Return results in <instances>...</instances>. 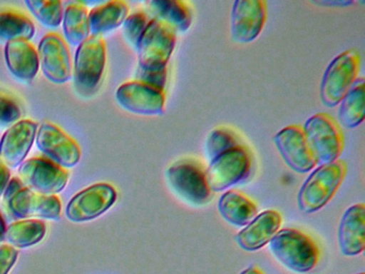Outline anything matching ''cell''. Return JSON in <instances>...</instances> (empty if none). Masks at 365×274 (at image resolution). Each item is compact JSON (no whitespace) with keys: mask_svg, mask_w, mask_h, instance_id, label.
Here are the masks:
<instances>
[{"mask_svg":"<svg viewBox=\"0 0 365 274\" xmlns=\"http://www.w3.org/2000/svg\"><path fill=\"white\" fill-rule=\"evenodd\" d=\"M268 244L273 256L292 271L307 273L319 263L317 242L299 229H279Z\"/></svg>","mask_w":365,"mask_h":274,"instance_id":"obj_1","label":"cell"},{"mask_svg":"<svg viewBox=\"0 0 365 274\" xmlns=\"http://www.w3.org/2000/svg\"><path fill=\"white\" fill-rule=\"evenodd\" d=\"M346 173L347 167L341 160L314 168L299 190L297 196L299 210L312 214L322 209L343 183Z\"/></svg>","mask_w":365,"mask_h":274,"instance_id":"obj_2","label":"cell"},{"mask_svg":"<svg viewBox=\"0 0 365 274\" xmlns=\"http://www.w3.org/2000/svg\"><path fill=\"white\" fill-rule=\"evenodd\" d=\"M170 191L193 207H202L212 199L206 179V168L194 158H180L165 171Z\"/></svg>","mask_w":365,"mask_h":274,"instance_id":"obj_3","label":"cell"},{"mask_svg":"<svg viewBox=\"0 0 365 274\" xmlns=\"http://www.w3.org/2000/svg\"><path fill=\"white\" fill-rule=\"evenodd\" d=\"M177 32L164 21L151 17L138 43V71L160 72L168 68L176 46Z\"/></svg>","mask_w":365,"mask_h":274,"instance_id":"obj_4","label":"cell"},{"mask_svg":"<svg viewBox=\"0 0 365 274\" xmlns=\"http://www.w3.org/2000/svg\"><path fill=\"white\" fill-rule=\"evenodd\" d=\"M302 130L316 166L339 160L343 151L344 135L331 116L315 113L305 121Z\"/></svg>","mask_w":365,"mask_h":274,"instance_id":"obj_5","label":"cell"},{"mask_svg":"<svg viewBox=\"0 0 365 274\" xmlns=\"http://www.w3.org/2000/svg\"><path fill=\"white\" fill-rule=\"evenodd\" d=\"M253 156L247 146L227 150L209 162L206 179L211 192H223L245 181L252 171Z\"/></svg>","mask_w":365,"mask_h":274,"instance_id":"obj_6","label":"cell"},{"mask_svg":"<svg viewBox=\"0 0 365 274\" xmlns=\"http://www.w3.org/2000/svg\"><path fill=\"white\" fill-rule=\"evenodd\" d=\"M360 56L354 49H348L335 56L327 66L320 83L319 96L322 105L337 106L352 83L358 78Z\"/></svg>","mask_w":365,"mask_h":274,"instance_id":"obj_7","label":"cell"},{"mask_svg":"<svg viewBox=\"0 0 365 274\" xmlns=\"http://www.w3.org/2000/svg\"><path fill=\"white\" fill-rule=\"evenodd\" d=\"M106 62V46L101 36L91 34L80 46L74 59V83L82 96H91L99 87Z\"/></svg>","mask_w":365,"mask_h":274,"instance_id":"obj_8","label":"cell"},{"mask_svg":"<svg viewBox=\"0 0 365 274\" xmlns=\"http://www.w3.org/2000/svg\"><path fill=\"white\" fill-rule=\"evenodd\" d=\"M38 149L55 164L63 168H72L80 162V146L61 128L48 121L38 126L36 136Z\"/></svg>","mask_w":365,"mask_h":274,"instance_id":"obj_9","label":"cell"},{"mask_svg":"<svg viewBox=\"0 0 365 274\" xmlns=\"http://www.w3.org/2000/svg\"><path fill=\"white\" fill-rule=\"evenodd\" d=\"M21 180L26 188L43 195L63 192L69 181V173L46 158H33L20 166Z\"/></svg>","mask_w":365,"mask_h":274,"instance_id":"obj_10","label":"cell"},{"mask_svg":"<svg viewBox=\"0 0 365 274\" xmlns=\"http://www.w3.org/2000/svg\"><path fill=\"white\" fill-rule=\"evenodd\" d=\"M118 104L129 113L140 116H161L165 111V90L140 81L123 83L116 91Z\"/></svg>","mask_w":365,"mask_h":274,"instance_id":"obj_11","label":"cell"},{"mask_svg":"<svg viewBox=\"0 0 365 274\" xmlns=\"http://www.w3.org/2000/svg\"><path fill=\"white\" fill-rule=\"evenodd\" d=\"M116 201L114 186L108 183L93 184L72 197L66 214L71 222H87L108 211Z\"/></svg>","mask_w":365,"mask_h":274,"instance_id":"obj_12","label":"cell"},{"mask_svg":"<svg viewBox=\"0 0 365 274\" xmlns=\"http://www.w3.org/2000/svg\"><path fill=\"white\" fill-rule=\"evenodd\" d=\"M267 19L262 0H237L230 13V34L234 42L247 44L258 38Z\"/></svg>","mask_w":365,"mask_h":274,"instance_id":"obj_13","label":"cell"},{"mask_svg":"<svg viewBox=\"0 0 365 274\" xmlns=\"http://www.w3.org/2000/svg\"><path fill=\"white\" fill-rule=\"evenodd\" d=\"M38 59L44 76L54 83H65L72 77L71 55L65 40L57 34H48L40 41Z\"/></svg>","mask_w":365,"mask_h":274,"instance_id":"obj_14","label":"cell"},{"mask_svg":"<svg viewBox=\"0 0 365 274\" xmlns=\"http://www.w3.org/2000/svg\"><path fill=\"white\" fill-rule=\"evenodd\" d=\"M275 148L286 165L297 173H307L316 167L303 134L302 126H288L273 137Z\"/></svg>","mask_w":365,"mask_h":274,"instance_id":"obj_15","label":"cell"},{"mask_svg":"<svg viewBox=\"0 0 365 274\" xmlns=\"http://www.w3.org/2000/svg\"><path fill=\"white\" fill-rule=\"evenodd\" d=\"M7 206L14 216L25 220H58L61 216V203L56 195L39 194L25 186L7 201Z\"/></svg>","mask_w":365,"mask_h":274,"instance_id":"obj_16","label":"cell"},{"mask_svg":"<svg viewBox=\"0 0 365 274\" xmlns=\"http://www.w3.org/2000/svg\"><path fill=\"white\" fill-rule=\"evenodd\" d=\"M38 126L31 120H20L6 131L0 141V158L9 168L24 163L35 143Z\"/></svg>","mask_w":365,"mask_h":274,"instance_id":"obj_17","label":"cell"},{"mask_svg":"<svg viewBox=\"0 0 365 274\" xmlns=\"http://www.w3.org/2000/svg\"><path fill=\"white\" fill-rule=\"evenodd\" d=\"M281 225L282 215L279 211L264 210L235 235V241L241 250L255 252L270 242Z\"/></svg>","mask_w":365,"mask_h":274,"instance_id":"obj_18","label":"cell"},{"mask_svg":"<svg viewBox=\"0 0 365 274\" xmlns=\"http://www.w3.org/2000/svg\"><path fill=\"white\" fill-rule=\"evenodd\" d=\"M339 250L345 256H356L365 248V206L356 203L345 210L337 230Z\"/></svg>","mask_w":365,"mask_h":274,"instance_id":"obj_19","label":"cell"},{"mask_svg":"<svg viewBox=\"0 0 365 274\" xmlns=\"http://www.w3.org/2000/svg\"><path fill=\"white\" fill-rule=\"evenodd\" d=\"M5 59L12 75L24 83L34 81L39 71L38 53L29 41L14 40L7 42Z\"/></svg>","mask_w":365,"mask_h":274,"instance_id":"obj_20","label":"cell"},{"mask_svg":"<svg viewBox=\"0 0 365 274\" xmlns=\"http://www.w3.org/2000/svg\"><path fill=\"white\" fill-rule=\"evenodd\" d=\"M220 215L228 224L245 227L257 215V206L240 191L227 190L217 203Z\"/></svg>","mask_w":365,"mask_h":274,"instance_id":"obj_21","label":"cell"},{"mask_svg":"<svg viewBox=\"0 0 365 274\" xmlns=\"http://www.w3.org/2000/svg\"><path fill=\"white\" fill-rule=\"evenodd\" d=\"M153 19L170 25L176 32H187L193 21V13L189 4L180 0H153L147 2Z\"/></svg>","mask_w":365,"mask_h":274,"instance_id":"obj_22","label":"cell"},{"mask_svg":"<svg viewBox=\"0 0 365 274\" xmlns=\"http://www.w3.org/2000/svg\"><path fill=\"white\" fill-rule=\"evenodd\" d=\"M129 16V6L125 1H108L95 6L88 13L91 32L101 36L117 29Z\"/></svg>","mask_w":365,"mask_h":274,"instance_id":"obj_23","label":"cell"},{"mask_svg":"<svg viewBox=\"0 0 365 274\" xmlns=\"http://www.w3.org/2000/svg\"><path fill=\"white\" fill-rule=\"evenodd\" d=\"M365 81L356 78L339 102V121L344 128H354L364 120Z\"/></svg>","mask_w":365,"mask_h":274,"instance_id":"obj_24","label":"cell"},{"mask_svg":"<svg viewBox=\"0 0 365 274\" xmlns=\"http://www.w3.org/2000/svg\"><path fill=\"white\" fill-rule=\"evenodd\" d=\"M63 34L72 46H80L91 34L88 11L83 2H71L63 12Z\"/></svg>","mask_w":365,"mask_h":274,"instance_id":"obj_25","label":"cell"},{"mask_svg":"<svg viewBox=\"0 0 365 274\" xmlns=\"http://www.w3.org/2000/svg\"><path fill=\"white\" fill-rule=\"evenodd\" d=\"M46 235V223L31 218L12 223L6 230L5 240L14 248H25L39 243Z\"/></svg>","mask_w":365,"mask_h":274,"instance_id":"obj_26","label":"cell"},{"mask_svg":"<svg viewBox=\"0 0 365 274\" xmlns=\"http://www.w3.org/2000/svg\"><path fill=\"white\" fill-rule=\"evenodd\" d=\"M35 31L33 21L22 12L11 9L0 11V41H29Z\"/></svg>","mask_w":365,"mask_h":274,"instance_id":"obj_27","label":"cell"},{"mask_svg":"<svg viewBox=\"0 0 365 274\" xmlns=\"http://www.w3.org/2000/svg\"><path fill=\"white\" fill-rule=\"evenodd\" d=\"M241 145L238 135L227 128H217L211 131L205 141V154L210 162L220 154Z\"/></svg>","mask_w":365,"mask_h":274,"instance_id":"obj_28","label":"cell"},{"mask_svg":"<svg viewBox=\"0 0 365 274\" xmlns=\"http://www.w3.org/2000/svg\"><path fill=\"white\" fill-rule=\"evenodd\" d=\"M25 4L42 25L51 28L61 26L63 19V6L61 1L26 0Z\"/></svg>","mask_w":365,"mask_h":274,"instance_id":"obj_29","label":"cell"},{"mask_svg":"<svg viewBox=\"0 0 365 274\" xmlns=\"http://www.w3.org/2000/svg\"><path fill=\"white\" fill-rule=\"evenodd\" d=\"M150 19L151 17L145 11H138L129 15L123 24L125 40L135 51Z\"/></svg>","mask_w":365,"mask_h":274,"instance_id":"obj_30","label":"cell"},{"mask_svg":"<svg viewBox=\"0 0 365 274\" xmlns=\"http://www.w3.org/2000/svg\"><path fill=\"white\" fill-rule=\"evenodd\" d=\"M22 111L16 101L0 93V126H7L20 121Z\"/></svg>","mask_w":365,"mask_h":274,"instance_id":"obj_31","label":"cell"},{"mask_svg":"<svg viewBox=\"0 0 365 274\" xmlns=\"http://www.w3.org/2000/svg\"><path fill=\"white\" fill-rule=\"evenodd\" d=\"M19 252L10 244H0V274H8L18 259Z\"/></svg>","mask_w":365,"mask_h":274,"instance_id":"obj_32","label":"cell"},{"mask_svg":"<svg viewBox=\"0 0 365 274\" xmlns=\"http://www.w3.org/2000/svg\"><path fill=\"white\" fill-rule=\"evenodd\" d=\"M10 171L9 167L0 158V197L5 193L8 183L10 182Z\"/></svg>","mask_w":365,"mask_h":274,"instance_id":"obj_33","label":"cell"},{"mask_svg":"<svg viewBox=\"0 0 365 274\" xmlns=\"http://www.w3.org/2000/svg\"><path fill=\"white\" fill-rule=\"evenodd\" d=\"M22 188H24V186H23V182L21 181V179H16V178H14V179L10 180L9 183H8L7 188H6L5 193H4V194H5V196L4 197H5L6 203H7V201H9V199Z\"/></svg>","mask_w":365,"mask_h":274,"instance_id":"obj_34","label":"cell"},{"mask_svg":"<svg viewBox=\"0 0 365 274\" xmlns=\"http://www.w3.org/2000/svg\"><path fill=\"white\" fill-rule=\"evenodd\" d=\"M240 274H264L262 270L259 269V267L256 265H250L247 269L243 270V271L240 272Z\"/></svg>","mask_w":365,"mask_h":274,"instance_id":"obj_35","label":"cell"},{"mask_svg":"<svg viewBox=\"0 0 365 274\" xmlns=\"http://www.w3.org/2000/svg\"><path fill=\"white\" fill-rule=\"evenodd\" d=\"M6 230H7V227H6L5 220H4L3 216L0 214V243L5 241Z\"/></svg>","mask_w":365,"mask_h":274,"instance_id":"obj_36","label":"cell"},{"mask_svg":"<svg viewBox=\"0 0 365 274\" xmlns=\"http://www.w3.org/2000/svg\"><path fill=\"white\" fill-rule=\"evenodd\" d=\"M359 274H365L364 272H361V273H359Z\"/></svg>","mask_w":365,"mask_h":274,"instance_id":"obj_37","label":"cell"}]
</instances>
